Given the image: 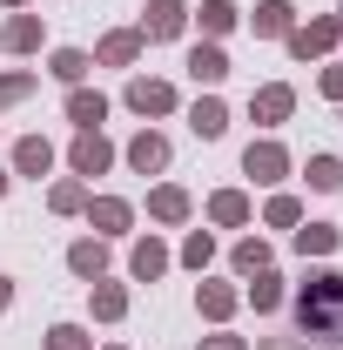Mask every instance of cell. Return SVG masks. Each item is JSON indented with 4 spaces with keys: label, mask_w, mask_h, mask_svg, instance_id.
I'll use <instances>...</instances> for the list:
<instances>
[{
    "label": "cell",
    "mask_w": 343,
    "mask_h": 350,
    "mask_svg": "<svg viewBox=\"0 0 343 350\" xmlns=\"http://www.w3.org/2000/svg\"><path fill=\"white\" fill-rule=\"evenodd\" d=\"M297 323H303V337H316V344H343V276L337 269L310 276L297 290Z\"/></svg>",
    "instance_id": "obj_1"
},
{
    "label": "cell",
    "mask_w": 343,
    "mask_h": 350,
    "mask_svg": "<svg viewBox=\"0 0 343 350\" xmlns=\"http://www.w3.org/2000/svg\"><path fill=\"white\" fill-rule=\"evenodd\" d=\"M175 27H182V0H155L148 21H141V34H155V41H169Z\"/></svg>",
    "instance_id": "obj_2"
},
{
    "label": "cell",
    "mask_w": 343,
    "mask_h": 350,
    "mask_svg": "<svg viewBox=\"0 0 343 350\" xmlns=\"http://www.w3.org/2000/svg\"><path fill=\"white\" fill-rule=\"evenodd\" d=\"M169 101H175V94H169L162 81H135V88H128V108H135V115H162Z\"/></svg>",
    "instance_id": "obj_3"
},
{
    "label": "cell",
    "mask_w": 343,
    "mask_h": 350,
    "mask_svg": "<svg viewBox=\"0 0 343 350\" xmlns=\"http://www.w3.org/2000/svg\"><path fill=\"white\" fill-rule=\"evenodd\" d=\"M128 162H135V169H141V175H148V169H162V162H169V142H162V135H135Z\"/></svg>",
    "instance_id": "obj_4"
},
{
    "label": "cell",
    "mask_w": 343,
    "mask_h": 350,
    "mask_svg": "<svg viewBox=\"0 0 343 350\" xmlns=\"http://www.w3.org/2000/svg\"><path fill=\"white\" fill-rule=\"evenodd\" d=\"M74 169H81V175L108 169V142H101V135H81V142H74Z\"/></svg>",
    "instance_id": "obj_5"
},
{
    "label": "cell",
    "mask_w": 343,
    "mask_h": 350,
    "mask_svg": "<svg viewBox=\"0 0 343 350\" xmlns=\"http://www.w3.org/2000/svg\"><path fill=\"white\" fill-rule=\"evenodd\" d=\"M243 169L256 175V182H276V175H283V148H269V142H262V148L243 155Z\"/></svg>",
    "instance_id": "obj_6"
},
{
    "label": "cell",
    "mask_w": 343,
    "mask_h": 350,
    "mask_svg": "<svg viewBox=\"0 0 343 350\" xmlns=\"http://www.w3.org/2000/svg\"><path fill=\"white\" fill-rule=\"evenodd\" d=\"M189 75H195V81H222V75H229L222 47H195V54H189Z\"/></svg>",
    "instance_id": "obj_7"
},
{
    "label": "cell",
    "mask_w": 343,
    "mask_h": 350,
    "mask_svg": "<svg viewBox=\"0 0 343 350\" xmlns=\"http://www.w3.org/2000/svg\"><path fill=\"white\" fill-rule=\"evenodd\" d=\"M14 162H20V175H47V162H54V148H47V142H34V135H27V142L14 148Z\"/></svg>",
    "instance_id": "obj_8"
},
{
    "label": "cell",
    "mask_w": 343,
    "mask_h": 350,
    "mask_svg": "<svg viewBox=\"0 0 343 350\" xmlns=\"http://www.w3.org/2000/svg\"><path fill=\"white\" fill-rule=\"evenodd\" d=\"M189 129H195V135H222V129H229V115H222V101H195V115H189Z\"/></svg>",
    "instance_id": "obj_9"
},
{
    "label": "cell",
    "mask_w": 343,
    "mask_h": 350,
    "mask_svg": "<svg viewBox=\"0 0 343 350\" xmlns=\"http://www.w3.org/2000/svg\"><path fill=\"white\" fill-rule=\"evenodd\" d=\"M290 27V0H262L256 7V34H283Z\"/></svg>",
    "instance_id": "obj_10"
},
{
    "label": "cell",
    "mask_w": 343,
    "mask_h": 350,
    "mask_svg": "<svg viewBox=\"0 0 343 350\" xmlns=\"http://www.w3.org/2000/svg\"><path fill=\"white\" fill-rule=\"evenodd\" d=\"M297 250H303V256H310V250H316V256H323V250H337V229H330V222H310V229L297 236Z\"/></svg>",
    "instance_id": "obj_11"
},
{
    "label": "cell",
    "mask_w": 343,
    "mask_h": 350,
    "mask_svg": "<svg viewBox=\"0 0 343 350\" xmlns=\"http://www.w3.org/2000/svg\"><path fill=\"white\" fill-rule=\"evenodd\" d=\"M256 115H262V122H283V115H290V88H262V94H256Z\"/></svg>",
    "instance_id": "obj_12"
},
{
    "label": "cell",
    "mask_w": 343,
    "mask_h": 350,
    "mask_svg": "<svg viewBox=\"0 0 343 350\" xmlns=\"http://www.w3.org/2000/svg\"><path fill=\"white\" fill-rule=\"evenodd\" d=\"M68 115H74L81 129H94V122L108 115V101H101V94H74V101H68Z\"/></svg>",
    "instance_id": "obj_13"
},
{
    "label": "cell",
    "mask_w": 343,
    "mask_h": 350,
    "mask_svg": "<svg viewBox=\"0 0 343 350\" xmlns=\"http://www.w3.org/2000/svg\"><path fill=\"white\" fill-rule=\"evenodd\" d=\"M148 209H155L162 222H182V216H189V202H182V189H155V202H148Z\"/></svg>",
    "instance_id": "obj_14"
},
{
    "label": "cell",
    "mask_w": 343,
    "mask_h": 350,
    "mask_svg": "<svg viewBox=\"0 0 343 350\" xmlns=\"http://www.w3.org/2000/svg\"><path fill=\"white\" fill-rule=\"evenodd\" d=\"M162 250H155V243H141V250H135V276H141V283H148V276H162Z\"/></svg>",
    "instance_id": "obj_15"
},
{
    "label": "cell",
    "mask_w": 343,
    "mask_h": 350,
    "mask_svg": "<svg viewBox=\"0 0 343 350\" xmlns=\"http://www.w3.org/2000/svg\"><path fill=\"white\" fill-rule=\"evenodd\" d=\"M337 182H343V169L330 162V155H316V162H310V189H337Z\"/></svg>",
    "instance_id": "obj_16"
},
{
    "label": "cell",
    "mask_w": 343,
    "mask_h": 350,
    "mask_svg": "<svg viewBox=\"0 0 343 350\" xmlns=\"http://www.w3.org/2000/svg\"><path fill=\"white\" fill-rule=\"evenodd\" d=\"M74 269H81V276H101V243H74Z\"/></svg>",
    "instance_id": "obj_17"
},
{
    "label": "cell",
    "mask_w": 343,
    "mask_h": 350,
    "mask_svg": "<svg viewBox=\"0 0 343 350\" xmlns=\"http://www.w3.org/2000/svg\"><path fill=\"white\" fill-rule=\"evenodd\" d=\"M54 75H61V81H81V75H87V54H74V47L54 54Z\"/></svg>",
    "instance_id": "obj_18"
},
{
    "label": "cell",
    "mask_w": 343,
    "mask_h": 350,
    "mask_svg": "<svg viewBox=\"0 0 343 350\" xmlns=\"http://www.w3.org/2000/svg\"><path fill=\"white\" fill-rule=\"evenodd\" d=\"M229 21H236V7H229V0H209V7H202V27H209V34H222Z\"/></svg>",
    "instance_id": "obj_19"
},
{
    "label": "cell",
    "mask_w": 343,
    "mask_h": 350,
    "mask_svg": "<svg viewBox=\"0 0 343 350\" xmlns=\"http://www.w3.org/2000/svg\"><path fill=\"white\" fill-rule=\"evenodd\" d=\"M249 297H256V310H276V304H283V290H276V276H256V290H249Z\"/></svg>",
    "instance_id": "obj_20"
},
{
    "label": "cell",
    "mask_w": 343,
    "mask_h": 350,
    "mask_svg": "<svg viewBox=\"0 0 343 350\" xmlns=\"http://www.w3.org/2000/svg\"><path fill=\"white\" fill-rule=\"evenodd\" d=\"M94 222H101V229H122L128 209H122V202H94Z\"/></svg>",
    "instance_id": "obj_21"
},
{
    "label": "cell",
    "mask_w": 343,
    "mask_h": 350,
    "mask_svg": "<svg viewBox=\"0 0 343 350\" xmlns=\"http://www.w3.org/2000/svg\"><path fill=\"white\" fill-rule=\"evenodd\" d=\"M34 34H41L34 21H14V27H7V47H34Z\"/></svg>",
    "instance_id": "obj_22"
},
{
    "label": "cell",
    "mask_w": 343,
    "mask_h": 350,
    "mask_svg": "<svg viewBox=\"0 0 343 350\" xmlns=\"http://www.w3.org/2000/svg\"><path fill=\"white\" fill-rule=\"evenodd\" d=\"M47 350H87V344H81V330H74V323H61V330H54V344H47Z\"/></svg>",
    "instance_id": "obj_23"
},
{
    "label": "cell",
    "mask_w": 343,
    "mask_h": 350,
    "mask_svg": "<svg viewBox=\"0 0 343 350\" xmlns=\"http://www.w3.org/2000/svg\"><path fill=\"white\" fill-rule=\"evenodd\" d=\"M215 216H222V222H243V196H215Z\"/></svg>",
    "instance_id": "obj_24"
},
{
    "label": "cell",
    "mask_w": 343,
    "mask_h": 350,
    "mask_svg": "<svg viewBox=\"0 0 343 350\" xmlns=\"http://www.w3.org/2000/svg\"><path fill=\"white\" fill-rule=\"evenodd\" d=\"M101 54H108V61H128V54H135V34H115V41L101 47Z\"/></svg>",
    "instance_id": "obj_25"
},
{
    "label": "cell",
    "mask_w": 343,
    "mask_h": 350,
    "mask_svg": "<svg viewBox=\"0 0 343 350\" xmlns=\"http://www.w3.org/2000/svg\"><path fill=\"white\" fill-rule=\"evenodd\" d=\"M209 350H243V344H229V337H222V344H209Z\"/></svg>",
    "instance_id": "obj_26"
},
{
    "label": "cell",
    "mask_w": 343,
    "mask_h": 350,
    "mask_svg": "<svg viewBox=\"0 0 343 350\" xmlns=\"http://www.w3.org/2000/svg\"><path fill=\"white\" fill-rule=\"evenodd\" d=\"M0 310H7V283H0Z\"/></svg>",
    "instance_id": "obj_27"
},
{
    "label": "cell",
    "mask_w": 343,
    "mask_h": 350,
    "mask_svg": "<svg viewBox=\"0 0 343 350\" xmlns=\"http://www.w3.org/2000/svg\"><path fill=\"white\" fill-rule=\"evenodd\" d=\"M0 196H7V175H0Z\"/></svg>",
    "instance_id": "obj_28"
}]
</instances>
